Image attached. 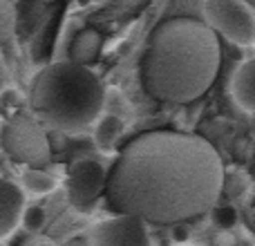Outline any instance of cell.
<instances>
[{"label":"cell","instance_id":"obj_6","mask_svg":"<svg viewBox=\"0 0 255 246\" xmlns=\"http://www.w3.org/2000/svg\"><path fill=\"white\" fill-rule=\"evenodd\" d=\"M106 181L108 172L101 163L94 159H79L67 170V202L79 213H90L101 195H106Z\"/></svg>","mask_w":255,"mask_h":246},{"label":"cell","instance_id":"obj_9","mask_svg":"<svg viewBox=\"0 0 255 246\" xmlns=\"http://www.w3.org/2000/svg\"><path fill=\"white\" fill-rule=\"evenodd\" d=\"M103 49V34L94 27H83L79 34L72 38L70 45V61L76 65H94L101 56Z\"/></svg>","mask_w":255,"mask_h":246},{"label":"cell","instance_id":"obj_1","mask_svg":"<svg viewBox=\"0 0 255 246\" xmlns=\"http://www.w3.org/2000/svg\"><path fill=\"white\" fill-rule=\"evenodd\" d=\"M224 166L204 136L150 130L130 139L108 170L106 197L145 224H181L217 204Z\"/></svg>","mask_w":255,"mask_h":246},{"label":"cell","instance_id":"obj_11","mask_svg":"<svg viewBox=\"0 0 255 246\" xmlns=\"http://www.w3.org/2000/svg\"><path fill=\"white\" fill-rule=\"evenodd\" d=\"M58 179L45 168H27L20 177V188L31 195H47L56 188Z\"/></svg>","mask_w":255,"mask_h":246},{"label":"cell","instance_id":"obj_15","mask_svg":"<svg viewBox=\"0 0 255 246\" xmlns=\"http://www.w3.org/2000/svg\"><path fill=\"white\" fill-rule=\"evenodd\" d=\"M22 220H25L27 229H31V233H36V229H40L45 222V213L40 211V208H31L29 213H25L22 215Z\"/></svg>","mask_w":255,"mask_h":246},{"label":"cell","instance_id":"obj_2","mask_svg":"<svg viewBox=\"0 0 255 246\" xmlns=\"http://www.w3.org/2000/svg\"><path fill=\"white\" fill-rule=\"evenodd\" d=\"M220 38L204 20L175 16L152 29L141 56V85L159 103H190L220 72Z\"/></svg>","mask_w":255,"mask_h":246},{"label":"cell","instance_id":"obj_14","mask_svg":"<svg viewBox=\"0 0 255 246\" xmlns=\"http://www.w3.org/2000/svg\"><path fill=\"white\" fill-rule=\"evenodd\" d=\"M16 246H58V244L54 242L52 238L43 235V233H27L25 238L18 240Z\"/></svg>","mask_w":255,"mask_h":246},{"label":"cell","instance_id":"obj_13","mask_svg":"<svg viewBox=\"0 0 255 246\" xmlns=\"http://www.w3.org/2000/svg\"><path fill=\"white\" fill-rule=\"evenodd\" d=\"M16 7L11 0H0V43H7L16 31Z\"/></svg>","mask_w":255,"mask_h":246},{"label":"cell","instance_id":"obj_8","mask_svg":"<svg viewBox=\"0 0 255 246\" xmlns=\"http://www.w3.org/2000/svg\"><path fill=\"white\" fill-rule=\"evenodd\" d=\"M25 215V190L0 177V242L7 240Z\"/></svg>","mask_w":255,"mask_h":246},{"label":"cell","instance_id":"obj_16","mask_svg":"<svg viewBox=\"0 0 255 246\" xmlns=\"http://www.w3.org/2000/svg\"><path fill=\"white\" fill-rule=\"evenodd\" d=\"M235 211L231 206H222V208H217V213H215V220H217V224L220 226H224V229H229V226H233L235 224Z\"/></svg>","mask_w":255,"mask_h":246},{"label":"cell","instance_id":"obj_12","mask_svg":"<svg viewBox=\"0 0 255 246\" xmlns=\"http://www.w3.org/2000/svg\"><path fill=\"white\" fill-rule=\"evenodd\" d=\"M124 134V121L119 117H106L97 125V143L101 150H112Z\"/></svg>","mask_w":255,"mask_h":246},{"label":"cell","instance_id":"obj_4","mask_svg":"<svg viewBox=\"0 0 255 246\" xmlns=\"http://www.w3.org/2000/svg\"><path fill=\"white\" fill-rule=\"evenodd\" d=\"M0 143L13 161H20L29 168H45L52 161V145L47 134L29 115H16L4 123Z\"/></svg>","mask_w":255,"mask_h":246},{"label":"cell","instance_id":"obj_17","mask_svg":"<svg viewBox=\"0 0 255 246\" xmlns=\"http://www.w3.org/2000/svg\"><path fill=\"white\" fill-rule=\"evenodd\" d=\"M235 242H238V240H235V235L231 233L229 229H222V233L215 235V244L217 246H235Z\"/></svg>","mask_w":255,"mask_h":246},{"label":"cell","instance_id":"obj_7","mask_svg":"<svg viewBox=\"0 0 255 246\" xmlns=\"http://www.w3.org/2000/svg\"><path fill=\"white\" fill-rule=\"evenodd\" d=\"M90 246H152V240L145 222L117 213L90 231Z\"/></svg>","mask_w":255,"mask_h":246},{"label":"cell","instance_id":"obj_10","mask_svg":"<svg viewBox=\"0 0 255 246\" xmlns=\"http://www.w3.org/2000/svg\"><path fill=\"white\" fill-rule=\"evenodd\" d=\"M231 92L240 108L255 112V58H249L235 70L233 81H231Z\"/></svg>","mask_w":255,"mask_h":246},{"label":"cell","instance_id":"obj_5","mask_svg":"<svg viewBox=\"0 0 255 246\" xmlns=\"http://www.w3.org/2000/svg\"><path fill=\"white\" fill-rule=\"evenodd\" d=\"M202 7L206 25L217 36L240 47L255 43V16L244 0H204Z\"/></svg>","mask_w":255,"mask_h":246},{"label":"cell","instance_id":"obj_18","mask_svg":"<svg viewBox=\"0 0 255 246\" xmlns=\"http://www.w3.org/2000/svg\"><path fill=\"white\" fill-rule=\"evenodd\" d=\"M34 2H40V4H52V2H56V0H34Z\"/></svg>","mask_w":255,"mask_h":246},{"label":"cell","instance_id":"obj_3","mask_svg":"<svg viewBox=\"0 0 255 246\" xmlns=\"http://www.w3.org/2000/svg\"><path fill=\"white\" fill-rule=\"evenodd\" d=\"M29 103L43 123L61 132H83L101 117L106 88L90 67L52 63L31 81Z\"/></svg>","mask_w":255,"mask_h":246}]
</instances>
